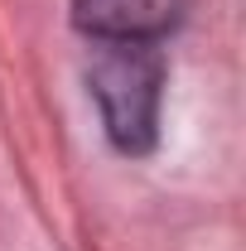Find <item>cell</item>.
Returning a JSON list of instances; mask_svg holds the SVG:
<instances>
[{
	"mask_svg": "<svg viewBox=\"0 0 246 251\" xmlns=\"http://www.w3.org/2000/svg\"><path fill=\"white\" fill-rule=\"evenodd\" d=\"M87 82L111 145L125 155L154 150L164 101V58L154 53V44H101L87 68Z\"/></svg>",
	"mask_w": 246,
	"mask_h": 251,
	"instance_id": "cell-1",
	"label": "cell"
},
{
	"mask_svg": "<svg viewBox=\"0 0 246 251\" xmlns=\"http://www.w3.org/2000/svg\"><path fill=\"white\" fill-rule=\"evenodd\" d=\"M188 10L193 0H73V25L97 44H154Z\"/></svg>",
	"mask_w": 246,
	"mask_h": 251,
	"instance_id": "cell-2",
	"label": "cell"
}]
</instances>
